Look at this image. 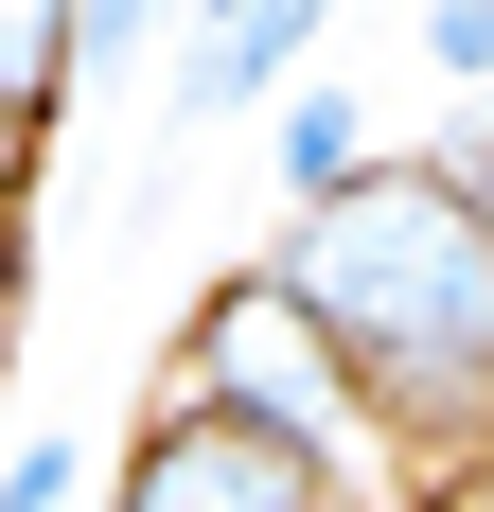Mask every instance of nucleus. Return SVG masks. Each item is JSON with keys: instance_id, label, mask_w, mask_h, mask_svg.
Returning a JSON list of instances; mask_svg holds the SVG:
<instances>
[{"instance_id": "nucleus-1", "label": "nucleus", "mask_w": 494, "mask_h": 512, "mask_svg": "<svg viewBox=\"0 0 494 512\" xmlns=\"http://www.w3.org/2000/svg\"><path fill=\"white\" fill-rule=\"evenodd\" d=\"M265 283L318 318V354L353 371V407L424 424V442L494 424V230L442 177H353V195H318Z\"/></svg>"}, {"instance_id": "nucleus-2", "label": "nucleus", "mask_w": 494, "mask_h": 512, "mask_svg": "<svg viewBox=\"0 0 494 512\" xmlns=\"http://www.w3.org/2000/svg\"><path fill=\"white\" fill-rule=\"evenodd\" d=\"M195 407L265 424V442L318 460V477L353 460V371L318 354V318H300L283 283H212V301H195Z\"/></svg>"}, {"instance_id": "nucleus-3", "label": "nucleus", "mask_w": 494, "mask_h": 512, "mask_svg": "<svg viewBox=\"0 0 494 512\" xmlns=\"http://www.w3.org/2000/svg\"><path fill=\"white\" fill-rule=\"evenodd\" d=\"M318 495H336V477H318V460H283L265 424L177 407L142 460H124V495H106V512H318Z\"/></svg>"}, {"instance_id": "nucleus-4", "label": "nucleus", "mask_w": 494, "mask_h": 512, "mask_svg": "<svg viewBox=\"0 0 494 512\" xmlns=\"http://www.w3.org/2000/svg\"><path fill=\"white\" fill-rule=\"evenodd\" d=\"M318 18H336V0H195V18H177V124H247L265 89H300Z\"/></svg>"}, {"instance_id": "nucleus-5", "label": "nucleus", "mask_w": 494, "mask_h": 512, "mask_svg": "<svg viewBox=\"0 0 494 512\" xmlns=\"http://www.w3.org/2000/svg\"><path fill=\"white\" fill-rule=\"evenodd\" d=\"M353 177H371V106L300 71V89H283V195L318 212V195H353Z\"/></svg>"}, {"instance_id": "nucleus-6", "label": "nucleus", "mask_w": 494, "mask_h": 512, "mask_svg": "<svg viewBox=\"0 0 494 512\" xmlns=\"http://www.w3.org/2000/svg\"><path fill=\"white\" fill-rule=\"evenodd\" d=\"M71 89V0H0V124H36Z\"/></svg>"}, {"instance_id": "nucleus-7", "label": "nucleus", "mask_w": 494, "mask_h": 512, "mask_svg": "<svg viewBox=\"0 0 494 512\" xmlns=\"http://www.w3.org/2000/svg\"><path fill=\"white\" fill-rule=\"evenodd\" d=\"M0 512H89V442H18L0 460Z\"/></svg>"}, {"instance_id": "nucleus-8", "label": "nucleus", "mask_w": 494, "mask_h": 512, "mask_svg": "<svg viewBox=\"0 0 494 512\" xmlns=\"http://www.w3.org/2000/svg\"><path fill=\"white\" fill-rule=\"evenodd\" d=\"M424 53H442V71H477V89H494V0H424Z\"/></svg>"}, {"instance_id": "nucleus-9", "label": "nucleus", "mask_w": 494, "mask_h": 512, "mask_svg": "<svg viewBox=\"0 0 494 512\" xmlns=\"http://www.w3.org/2000/svg\"><path fill=\"white\" fill-rule=\"evenodd\" d=\"M424 177H442V195H459V212H477V230H494V106H477V124H459L442 159H424Z\"/></svg>"}, {"instance_id": "nucleus-10", "label": "nucleus", "mask_w": 494, "mask_h": 512, "mask_svg": "<svg viewBox=\"0 0 494 512\" xmlns=\"http://www.w3.org/2000/svg\"><path fill=\"white\" fill-rule=\"evenodd\" d=\"M0 336H18V301H0Z\"/></svg>"}]
</instances>
